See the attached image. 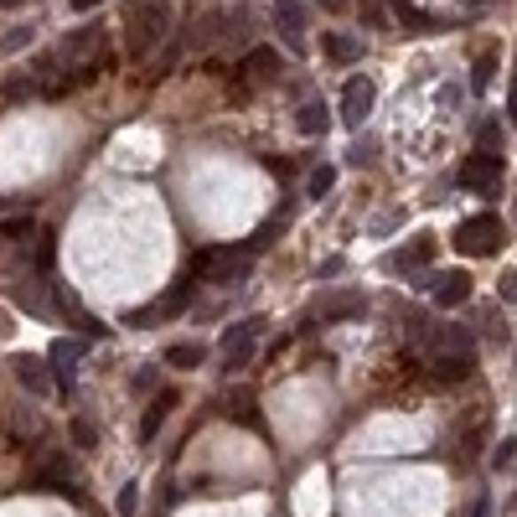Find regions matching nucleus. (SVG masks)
Segmentation results:
<instances>
[{
	"label": "nucleus",
	"instance_id": "f257e3e1",
	"mask_svg": "<svg viewBox=\"0 0 517 517\" xmlns=\"http://www.w3.org/2000/svg\"><path fill=\"white\" fill-rule=\"evenodd\" d=\"M166 31H171V5L166 0H135L124 11V47H129V58H151L155 42H166Z\"/></svg>",
	"mask_w": 517,
	"mask_h": 517
},
{
	"label": "nucleus",
	"instance_id": "f03ea898",
	"mask_svg": "<svg viewBox=\"0 0 517 517\" xmlns=\"http://www.w3.org/2000/svg\"><path fill=\"white\" fill-rule=\"evenodd\" d=\"M367 301L363 290H332V295H321V301L305 305V332H316V326H336V321H352V316H363Z\"/></svg>",
	"mask_w": 517,
	"mask_h": 517
},
{
	"label": "nucleus",
	"instance_id": "7ed1b4c3",
	"mask_svg": "<svg viewBox=\"0 0 517 517\" xmlns=\"http://www.w3.org/2000/svg\"><path fill=\"white\" fill-rule=\"evenodd\" d=\"M507 244V228H502V217L497 213H476V217H466L456 228V248L460 254H497V248Z\"/></svg>",
	"mask_w": 517,
	"mask_h": 517
},
{
	"label": "nucleus",
	"instance_id": "20e7f679",
	"mask_svg": "<svg viewBox=\"0 0 517 517\" xmlns=\"http://www.w3.org/2000/svg\"><path fill=\"white\" fill-rule=\"evenodd\" d=\"M254 270V254L244 248H202L197 254V274H208L213 285H244Z\"/></svg>",
	"mask_w": 517,
	"mask_h": 517
},
{
	"label": "nucleus",
	"instance_id": "39448f33",
	"mask_svg": "<svg viewBox=\"0 0 517 517\" xmlns=\"http://www.w3.org/2000/svg\"><path fill=\"white\" fill-rule=\"evenodd\" d=\"M186 305H192V285L182 279V285H171L161 301L140 305V310H129V316H124V326H135V332H151V326H166L171 316H182Z\"/></svg>",
	"mask_w": 517,
	"mask_h": 517
},
{
	"label": "nucleus",
	"instance_id": "423d86ee",
	"mask_svg": "<svg viewBox=\"0 0 517 517\" xmlns=\"http://www.w3.org/2000/svg\"><path fill=\"white\" fill-rule=\"evenodd\" d=\"M264 332V321H239V326H228L223 332V367L228 372H239V367L254 363V341Z\"/></svg>",
	"mask_w": 517,
	"mask_h": 517
},
{
	"label": "nucleus",
	"instance_id": "0eeeda50",
	"mask_svg": "<svg viewBox=\"0 0 517 517\" xmlns=\"http://www.w3.org/2000/svg\"><path fill=\"white\" fill-rule=\"evenodd\" d=\"M460 186L476 192V197H491V192L502 186V155H471V161L460 166Z\"/></svg>",
	"mask_w": 517,
	"mask_h": 517
},
{
	"label": "nucleus",
	"instance_id": "6e6552de",
	"mask_svg": "<svg viewBox=\"0 0 517 517\" xmlns=\"http://www.w3.org/2000/svg\"><path fill=\"white\" fill-rule=\"evenodd\" d=\"M83 352H89V341H78V336H58V341L47 347V367L58 372L62 388H73V378H78V363H83Z\"/></svg>",
	"mask_w": 517,
	"mask_h": 517
},
{
	"label": "nucleus",
	"instance_id": "1a4fd4ad",
	"mask_svg": "<svg viewBox=\"0 0 517 517\" xmlns=\"http://www.w3.org/2000/svg\"><path fill=\"white\" fill-rule=\"evenodd\" d=\"M11 372H16V383H21L27 394H36V398H47V394H52V367H47V357L16 352V357H11Z\"/></svg>",
	"mask_w": 517,
	"mask_h": 517
},
{
	"label": "nucleus",
	"instance_id": "9d476101",
	"mask_svg": "<svg viewBox=\"0 0 517 517\" xmlns=\"http://www.w3.org/2000/svg\"><path fill=\"white\" fill-rule=\"evenodd\" d=\"M372 98H378L372 78H352V83L341 89V120L352 124V129H363V120L372 114Z\"/></svg>",
	"mask_w": 517,
	"mask_h": 517
},
{
	"label": "nucleus",
	"instance_id": "9b49d317",
	"mask_svg": "<svg viewBox=\"0 0 517 517\" xmlns=\"http://www.w3.org/2000/svg\"><path fill=\"white\" fill-rule=\"evenodd\" d=\"M274 27L285 31L290 52H305V5L301 0H274Z\"/></svg>",
	"mask_w": 517,
	"mask_h": 517
},
{
	"label": "nucleus",
	"instance_id": "f8f14e48",
	"mask_svg": "<svg viewBox=\"0 0 517 517\" xmlns=\"http://www.w3.org/2000/svg\"><path fill=\"white\" fill-rule=\"evenodd\" d=\"M429 259H435V239H429V233H419L409 248H394L383 264H388L394 274H409V270H419V264H429Z\"/></svg>",
	"mask_w": 517,
	"mask_h": 517
},
{
	"label": "nucleus",
	"instance_id": "ddd939ff",
	"mask_svg": "<svg viewBox=\"0 0 517 517\" xmlns=\"http://www.w3.org/2000/svg\"><path fill=\"white\" fill-rule=\"evenodd\" d=\"M52 279H31V285H16L11 290V301L21 305V310H31V316H52Z\"/></svg>",
	"mask_w": 517,
	"mask_h": 517
},
{
	"label": "nucleus",
	"instance_id": "4468645a",
	"mask_svg": "<svg viewBox=\"0 0 517 517\" xmlns=\"http://www.w3.org/2000/svg\"><path fill=\"white\" fill-rule=\"evenodd\" d=\"M435 301L445 305V310L466 305V301H471V274H466V270H450L445 279H435Z\"/></svg>",
	"mask_w": 517,
	"mask_h": 517
},
{
	"label": "nucleus",
	"instance_id": "2eb2a0df",
	"mask_svg": "<svg viewBox=\"0 0 517 517\" xmlns=\"http://www.w3.org/2000/svg\"><path fill=\"white\" fill-rule=\"evenodd\" d=\"M295 129H301V135H326V129H332L326 98H305L301 109H295Z\"/></svg>",
	"mask_w": 517,
	"mask_h": 517
},
{
	"label": "nucleus",
	"instance_id": "dca6fc26",
	"mask_svg": "<svg viewBox=\"0 0 517 517\" xmlns=\"http://www.w3.org/2000/svg\"><path fill=\"white\" fill-rule=\"evenodd\" d=\"M239 73H248L254 83H274V78H279V52H274V47H254Z\"/></svg>",
	"mask_w": 517,
	"mask_h": 517
},
{
	"label": "nucleus",
	"instance_id": "f3484780",
	"mask_svg": "<svg viewBox=\"0 0 517 517\" xmlns=\"http://www.w3.org/2000/svg\"><path fill=\"white\" fill-rule=\"evenodd\" d=\"M166 363L182 367V372H192V367L208 363V347H202V341H176V347H166Z\"/></svg>",
	"mask_w": 517,
	"mask_h": 517
},
{
	"label": "nucleus",
	"instance_id": "a211bd4d",
	"mask_svg": "<svg viewBox=\"0 0 517 517\" xmlns=\"http://www.w3.org/2000/svg\"><path fill=\"white\" fill-rule=\"evenodd\" d=\"M476 372V357H440L435 363V383H466Z\"/></svg>",
	"mask_w": 517,
	"mask_h": 517
},
{
	"label": "nucleus",
	"instance_id": "6ab92c4d",
	"mask_svg": "<svg viewBox=\"0 0 517 517\" xmlns=\"http://www.w3.org/2000/svg\"><path fill=\"white\" fill-rule=\"evenodd\" d=\"M326 58L332 62H357L363 58V42L347 36V31H332V36H326Z\"/></svg>",
	"mask_w": 517,
	"mask_h": 517
},
{
	"label": "nucleus",
	"instance_id": "aec40b11",
	"mask_svg": "<svg viewBox=\"0 0 517 517\" xmlns=\"http://www.w3.org/2000/svg\"><path fill=\"white\" fill-rule=\"evenodd\" d=\"M171 403H176V394H161L151 403V409H145V419H140V440H155V429L166 425V414H171Z\"/></svg>",
	"mask_w": 517,
	"mask_h": 517
},
{
	"label": "nucleus",
	"instance_id": "412c9836",
	"mask_svg": "<svg viewBox=\"0 0 517 517\" xmlns=\"http://www.w3.org/2000/svg\"><path fill=\"white\" fill-rule=\"evenodd\" d=\"M223 414H228V419H239V425H254V429H259V409H254V398H248V394H233Z\"/></svg>",
	"mask_w": 517,
	"mask_h": 517
},
{
	"label": "nucleus",
	"instance_id": "4be33fe9",
	"mask_svg": "<svg viewBox=\"0 0 517 517\" xmlns=\"http://www.w3.org/2000/svg\"><path fill=\"white\" fill-rule=\"evenodd\" d=\"M31 36H36L31 27H11L5 36H0V58H16V52H27V47H31Z\"/></svg>",
	"mask_w": 517,
	"mask_h": 517
},
{
	"label": "nucleus",
	"instance_id": "5701e85b",
	"mask_svg": "<svg viewBox=\"0 0 517 517\" xmlns=\"http://www.w3.org/2000/svg\"><path fill=\"white\" fill-rule=\"evenodd\" d=\"M31 233H36L31 213L27 217H5V223H0V244H16V239H31Z\"/></svg>",
	"mask_w": 517,
	"mask_h": 517
},
{
	"label": "nucleus",
	"instance_id": "b1692460",
	"mask_svg": "<svg viewBox=\"0 0 517 517\" xmlns=\"http://www.w3.org/2000/svg\"><path fill=\"white\" fill-rule=\"evenodd\" d=\"M497 78V52L476 58V73H471V93H487V83Z\"/></svg>",
	"mask_w": 517,
	"mask_h": 517
},
{
	"label": "nucleus",
	"instance_id": "393cba45",
	"mask_svg": "<svg viewBox=\"0 0 517 517\" xmlns=\"http://www.w3.org/2000/svg\"><path fill=\"white\" fill-rule=\"evenodd\" d=\"M332 186H336V171H332V166H316V171H310V182H305V192H310V197H326Z\"/></svg>",
	"mask_w": 517,
	"mask_h": 517
},
{
	"label": "nucleus",
	"instance_id": "a878e982",
	"mask_svg": "<svg viewBox=\"0 0 517 517\" xmlns=\"http://www.w3.org/2000/svg\"><path fill=\"white\" fill-rule=\"evenodd\" d=\"M67 435H73V445H78V450H93V445H98V429H93V419H73V429H67Z\"/></svg>",
	"mask_w": 517,
	"mask_h": 517
},
{
	"label": "nucleus",
	"instance_id": "bb28decb",
	"mask_svg": "<svg viewBox=\"0 0 517 517\" xmlns=\"http://www.w3.org/2000/svg\"><path fill=\"white\" fill-rule=\"evenodd\" d=\"M482 332H487L491 341H507V326H502V310H497V305L482 310Z\"/></svg>",
	"mask_w": 517,
	"mask_h": 517
},
{
	"label": "nucleus",
	"instance_id": "cd10ccee",
	"mask_svg": "<svg viewBox=\"0 0 517 517\" xmlns=\"http://www.w3.org/2000/svg\"><path fill=\"white\" fill-rule=\"evenodd\" d=\"M135 507H140V491L124 487V491H120V517H135Z\"/></svg>",
	"mask_w": 517,
	"mask_h": 517
},
{
	"label": "nucleus",
	"instance_id": "c85d7f7f",
	"mask_svg": "<svg viewBox=\"0 0 517 517\" xmlns=\"http://www.w3.org/2000/svg\"><path fill=\"white\" fill-rule=\"evenodd\" d=\"M502 301H517V270L502 274Z\"/></svg>",
	"mask_w": 517,
	"mask_h": 517
},
{
	"label": "nucleus",
	"instance_id": "c756f323",
	"mask_svg": "<svg viewBox=\"0 0 517 517\" xmlns=\"http://www.w3.org/2000/svg\"><path fill=\"white\" fill-rule=\"evenodd\" d=\"M367 155H372V140H363V145H357V151H352V155H347V161H352V166H363V161H367Z\"/></svg>",
	"mask_w": 517,
	"mask_h": 517
},
{
	"label": "nucleus",
	"instance_id": "7c9ffc66",
	"mask_svg": "<svg viewBox=\"0 0 517 517\" xmlns=\"http://www.w3.org/2000/svg\"><path fill=\"white\" fill-rule=\"evenodd\" d=\"M491 513V502H487V497H476V502H471V513H466V517H487Z\"/></svg>",
	"mask_w": 517,
	"mask_h": 517
},
{
	"label": "nucleus",
	"instance_id": "2f4dec72",
	"mask_svg": "<svg viewBox=\"0 0 517 517\" xmlns=\"http://www.w3.org/2000/svg\"><path fill=\"white\" fill-rule=\"evenodd\" d=\"M104 0H73V11H98Z\"/></svg>",
	"mask_w": 517,
	"mask_h": 517
},
{
	"label": "nucleus",
	"instance_id": "473e14b6",
	"mask_svg": "<svg viewBox=\"0 0 517 517\" xmlns=\"http://www.w3.org/2000/svg\"><path fill=\"white\" fill-rule=\"evenodd\" d=\"M321 5H326V11H341V5H347V0H321Z\"/></svg>",
	"mask_w": 517,
	"mask_h": 517
},
{
	"label": "nucleus",
	"instance_id": "72a5a7b5",
	"mask_svg": "<svg viewBox=\"0 0 517 517\" xmlns=\"http://www.w3.org/2000/svg\"><path fill=\"white\" fill-rule=\"evenodd\" d=\"M513 120H517V83H513Z\"/></svg>",
	"mask_w": 517,
	"mask_h": 517
},
{
	"label": "nucleus",
	"instance_id": "f704fd0d",
	"mask_svg": "<svg viewBox=\"0 0 517 517\" xmlns=\"http://www.w3.org/2000/svg\"><path fill=\"white\" fill-rule=\"evenodd\" d=\"M5 326H11V321H5V316H0V332H5Z\"/></svg>",
	"mask_w": 517,
	"mask_h": 517
},
{
	"label": "nucleus",
	"instance_id": "c9c22d12",
	"mask_svg": "<svg viewBox=\"0 0 517 517\" xmlns=\"http://www.w3.org/2000/svg\"><path fill=\"white\" fill-rule=\"evenodd\" d=\"M0 5H21V0H0Z\"/></svg>",
	"mask_w": 517,
	"mask_h": 517
}]
</instances>
